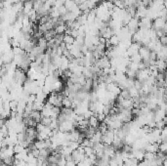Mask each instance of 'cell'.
<instances>
[{"mask_svg": "<svg viewBox=\"0 0 167 166\" xmlns=\"http://www.w3.org/2000/svg\"><path fill=\"white\" fill-rule=\"evenodd\" d=\"M29 117L31 118V119H33L34 121L36 122V123H39L40 120H41V117H42V115H41V112L38 110H32L31 111V113L29 114Z\"/></svg>", "mask_w": 167, "mask_h": 166, "instance_id": "obj_8", "label": "cell"}, {"mask_svg": "<svg viewBox=\"0 0 167 166\" xmlns=\"http://www.w3.org/2000/svg\"><path fill=\"white\" fill-rule=\"evenodd\" d=\"M27 16V18L29 19L30 22H35L36 20H37V13H36V11L33 10V9Z\"/></svg>", "mask_w": 167, "mask_h": 166, "instance_id": "obj_14", "label": "cell"}, {"mask_svg": "<svg viewBox=\"0 0 167 166\" xmlns=\"http://www.w3.org/2000/svg\"><path fill=\"white\" fill-rule=\"evenodd\" d=\"M55 35H56V32H55V30H54V29H51V30H48L47 32H45L44 34H43V37L45 38V40H46V41H49V40H51Z\"/></svg>", "mask_w": 167, "mask_h": 166, "instance_id": "obj_15", "label": "cell"}, {"mask_svg": "<svg viewBox=\"0 0 167 166\" xmlns=\"http://www.w3.org/2000/svg\"><path fill=\"white\" fill-rule=\"evenodd\" d=\"M13 149H14V152L15 153H20V152H22L23 151H24V147L21 145L19 143H17V144H15L13 145Z\"/></svg>", "mask_w": 167, "mask_h": 166, "instance_id": "obj_22", "label": "cell"}, {"mask_svg": "<svg viewBox=\"0 0 167 166\" xmlns=\"http://www.w3.org/2000/svg\"><path fill=\"white\" fill-rule=\"evenodd\" d=\"M88 121H89V126H90V127H93V128H96V129L99 127L100 122H99V120L97 119V117H96L94 114L90 118H89Z\"/></svg>", "mask_w": 167, "mask_h": 166, "instance_id": "obj_10", "label": "cell"}, {"mask_svg": "<svg viewBox=\"0 0 167 166\" xmlns=\"http://www.w3.org/2000/svg\"><path fill=\"white\" fill-rule=\"evenodd\" d=\"M51 121H52V118L51 117L42 116V117H41V120H40V123L43 124L44 126H50V123H51Z\"/></svg>", "mask_w": 167, "mask_h": 166, "instance_id": "obj_19", "label": "cell"}, {"mask_svg": "<svg viewBox=\"0 0 167 166\" xmlns=\"http://www.w3.org/2000/svg\"><path fill=\"white\" fill-rule=\"evenodd\" d=\"M67 26H66L65 24H58V26H55L54 30L55 32H56V35L59 34V35H63L64 33L66 32V30H67Z\"/></svg>", "mask_w": 167, "mask_h": 166, "instance_id": "obj_7", "label": "cell"}, {"mask_svg": "<svg viewBox=\"0 0 167 166\" xmlns=\"http://www.w3.org/2000/svg\"><path fill=\"white\" fill-rule=\"evenodd\" d=\"M66 166H77V165H76V163H75L74 160H70V161H67V163H66Z\"/></svg>", "mask_w": 167, "mask_h": 166, "instance_id": "obj_31", "label": "cell"}, {"mask_svg": "<svg viewBox=\"0 0 167 166\" xmlns=\"http://www.w3.org/2000/svg\"><path fill=\"white\" fill-rule=\"evenodd\" d=\"M158 151L162 152V153H166L167 151V143H160L158 145Z\"/></svg>", "mask_w": 167, "mask_h": 166, "instance_id": "obj_24", "label": "cell"}, {"mask_svg": "<svg viewBox=\"0 0 167 166\" xmlns=\"http://www.w3.org/2000/svg\"><path fill=\"white\" fill-rule=\"evenodd\" d=\"M109 43H111V46H113V47H115V46H118V44L120 43V39H119V37H118L117 35H115V34H113L111 36V38H109Z\"/></svg>", "mask_w": 167, "mask_h": 166, "instance_id": "obj_11", "label": "cell"}, {"mask_svg": "<svg viewBox=\"0 0 167 166\" xmlns=\"http://www.w3.org/2000/svg\"><path fill=\"white\" fill-rule=\"evenodd\" d=\"M128 92H129V95H130V97H131V98L139 97V91L137 89H135L134 87L128 88Z\"/></svg>", "mask_w": 167, "mask_h": 166, "instance_id": "obj_18", "label": "cell"}, {"mask_svg": "<svg viewBox=\"0 0 167 166\" xmlns=\"http://www.w3.org/2000/svg\"><path fill=\"white\" fill-rule=\"evenodd\" d=\"M91 2H92L93 4H95V5H97L98 3H100V2H102L101 0H90Z\"/></svg>", "mask_w": 167, "mask_h": 166, "instance_id": "obj_32", "label": "cell"}, {"mask_svg": "<svg viewBox=\"0 0 167 166\" xmlns=\"http://www.w3.org/2000/svg\"><path fill=\"white\" fill-rule=\"evenodd\" d=\"M33 9V2L31 0H26L24 2V6H23V15L27 16Z\"/></svg>", "mask_w": 167, "mask_h": 166, "instance_id": "obj_3", "label": "cell"}, {"mask_svg": "<svg viewBox=\"0 0 167 166\" xmlns=\"http://www.w3.org/2000/svg\"><path fill=\"white\" fill-rule=\"evenodd\" d=\"M0 10H1V9H0Z\"/></svg>", "mask_w": 167, "mask_h": 166, "instance_id": "obj_35", "label": "cell"}, {"mask_svg": "<svg viewBox=\"0 0 167 166\" xmlns=\"http://www.w3.org/2000/svg\"><path fill=\"white\" fill-rule=\"evenodd\" d=\"M120 96L123 98L124 100H126V99H131V97H130V95H129V92H128V89H122L120 91Z\"/></svg>", "mask_w": 167, "mask_h": 166, "instance_id": "obj_23", "label": "cell"}, {"mask_svg": "<svg viewBox=\"0 0 167 166\" xmlns=\"http://www.w3.org/2000/svg\"><path fill=\"white\" fill-rule=\"evenodd\" d=\"M130 62H134V63H140L142 62V59H141V57L140 55H139V53H137V54H134L133 56H131L130 57Z\"/></svg>", "mask_w": 167, "mask_h": 166, "instance_id": "obj_20", "label": "cell"}, {"mask_svg": "<svg viewBox=\"0 0 167 166\" xmlns=\"http://www.w3.org/2000/svg\"><path fill=\"white\" fill-rule=\"evenodd\" d=\"M107 1H109V2H113L114 0H107Z\"/></svg>", "mask_w": 167, "mask_h": 166, "instance_id": "obj_34", "label": "cell"}, {"mask_svg": "<svg viewBox=\"0 0 167 166\" xmlns=\"http://www.w3.org/2000/svg\"><path fill=\"white\" fill-rule=\"evenodd\" d=\"M94 153V149L92 147H84V154L85 156H89Z\"/></svg>", "mask_w": 167, "mask_h": 166, "instance_id": "obj_26", "label": "cell"}, {"mask_svg": "<svg viewBox=\"0 0 167 166\" xmlns=\"http://www.w3.org/2000/svg\"><path fill=\"white\" fill-rule=\"evenodd\" d=\"M72 102L70 101V99L68 97H64L63 100H62V106H64V108H72Z\"/></svg>", "mask_w": 167, "mask_h": 166, "instance_id": "obj_16", "label": "cell"}, {"mask_svg": "<svg viewBox=\"0 0 167 166\" xmlns=\"http://www.w3.org/2000/svg\"><path fill=\"white\" fill-rule=\"evenodd\" d=\"M144 151L146 152H152V153H156L158 151V144L157 143H148L144 147Z\"/></svg>", "mask_w": 167, "mask_h": 166, "instance_id": "obj_5", "label": "cell"}, {"mask_svg": "<svg viewBox=\"0 0 167 166\" xmlns=\"http://www.w3.org/2000/svg\"><path fill=\"white\" fill-rule=\"evenodd\" d=\"M96 20V12H95V9L93 10H90L89 13L87 14V24H91L95 22Z\"/></svg>", "mask_w": 167, "mask_h": 166, "instance_id": "obj_9", "label": "cell"}, {"mask_svg": "<svg viewBox=\"0 0 167 166\" xmlns=\"http://www.w3.org/2000/svg\"><path fill=\"white\" fill-rule=\"evenodd\" d=\"M158 41L162 45V46H166V44H167V36L163 35V36H161V37H159L158 38Z\"/></svg>", "mask_w": 167, "mask_h": 166, "instance_id": "obj_29", "label": "cell"}, {"mask_svg": "<svg viewBox=\"0 0 167 166\" xmlns=\"http://www.w3.org/2000/svg\"><path fill=\"white\" fill-rule=\"evenodd\" d=\"M75 41V39L70 34H65L63 35V42L65 44H74V42Z\"/></svg>", "mask_w": 167, "mask_h": 166, "instance_id": "obj_13", "label": "cell"}, {"mask_svg": "<svg viewBox=\"0 0 167 166\" xmlns=\"http://www.w3.org/2000/svg\"><path fill=\"white\" fill-rule=\"evenodd\" d=\"M37 46L42 49L43 51H45V49H47V41L45 40V38L43 36L37 39Z\"/></svg>", "mask_w": 167, "mask_h": 166, "instance_id": "obj_12", "label": "cell"}, {"mask_svg": "<svg viewBox=\"0 0 167 166\" xmlns=\"http://www.w3.org/2000/svg\"><path fill=\"white\" fill-rule=\"evenodd\" d=\"M139 55H140L142 61H146L148 60V57H150V50L148 49L146 46H141L140 49L138 51Z\"/></svg>", "mask_w": 167, "mask_h": 166, "instance_id": "obj_4", "label": "cell"}, {"mask_svg": "<svg viewBox=\"0 0 167 166\" xmlns=\"http://www.w3.org/2000/svg\"><path fill=\"white\" fill-rule=\"evenodd\" d=\"M2 163H3V160H2V159H1V158H0V166H1V165H2Z\"/></svg>", "mask_w": 167, "mask_h": 166, "instance_id": "obj_33", "label": "cell"}, {"mask_svg": "<svg viewBox=\"0 0 167 166\" xmlns=\"http://www.w3.org/2000/svg\"><path fill=\"white\" fill-rule=\"evenodd\" d=\"M3 162L5 163L7 166H13L14 156H12V157H5L3 159Z\"/></svg>", "mask_w": 167, "mask_h": 166, "instance_id": "obj_27", "label": "cell"}, {"mask_svg": "<svg viewBox=\"0 0 167 166\" xmlns=\"http://www.w3.org/2000/svg\"><path fill=\"white\" fill-rule=\"evenodd\" d=\"M9 106H10L11 110L16 111L17 110V108H18V101L17 100H11V101L9 102Z\"/></svg>", "mask_w": 167, "mask_h": 166, "instance_id": "obj_21", "label": "cell"}, {"mask_svg": "<svg viewBox=\"0 0 167 166\" xmlns=\"http://www.w3.org/2000/svg\"><path fill=\"white\" fill-rule=\"evenodd\" d=\"M165 24H166L165 20H163L162 18H156V19H154V22H152V28L154 29V30H159V29H161Z\"/></svg>", "mask_w": 167, "mask_h": 166, "instance_id": "obj_2", "label": "cell"}, {"mask_svg": "<svg viewBox=\"0 0 167 166\" xmlns=\"http://www.w3.org/2000/svg\"><path fill=\"white\" fill-rule=\"evenodd\" d=\"M58 12H59V14H60V17H61V16H64V15L67 14L68 11L67 10V9H66L65 6L63 5V6H61V7L58 8Z\"/></svg>", "mask_w": 167, "mask_h": 166, "instance_id": "obj_28", "label": "cell"}, {"mask_svg": "<svg viewBox=\"0 0 167 166\" xmlns=\"http://www.w3.org/2000/svg\"><path fill=\"white\" fill-rule=\"evenodd\" d=\"M64 6H65L68 12H72V10H74L77 7V4L75 3L74 0H66L65 3H64Z\"/></svg>", "mask_w": 167, "mask_h": 166, "instance_id": "obj_6", "label": "cell"}, {"mask_svg": "<svg viewBox=\"0 0 167 166\" xmlns=\"http://www.w3.org/2000/svg\"><path fill=\"white\" fill-rule=\"evenodd\" d=\"M34 145L37 149H46L45 147V141L43 140H37L34 142Z\"/></svg>", "mask_w": 167, "mask_h": 166, "instance_id": "obj_17", "label": "cell"}, {"mask_svg": "<svg viewBox=\"0 0 167 166\" xmlns=\"http://www.w3.org/2000/svg\"><path fill=\"white\" fill-rule=\"evenodd\" d=\"M63 5H64V2L62 1V0H55V3H54L53 7L59 8V7H61V6H63Z\"/></svg>", "mask_w": 167, "mask_h": 166, "instance_id": "obj_30", "label": "cell"}, {"mask_svg": "<svg viewBox=\"0 0 167 166\" xmlns=\"http://www.w3.org/2000/svg\"><path fill=\"white\" fill-rule=\"evenodd\" d=\"M148 76H150V70H148V69H139L136 72V79H138L141 82H144Z\"/></svg>", "mask_w": 167, "mask_h": 166, "instance_id": "obj_1", "label": "cell"}, {"mask_svg": "<svg viewBox=\"0 0 167 166\" xmlns=\"http://www.w3.org/2000/svg\"><path fill=\"white\" fill-rule=\"evenodd\" d=\"M113 3V5L115 6V7H117V8H119V9H125L124 4H123L122 0H114Z\"/></svg>", "mask_w": 167, "mask_h": 166, "instance_id": "obj_25", "label": "cell"}]
</instances>
